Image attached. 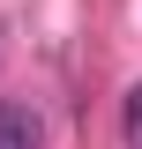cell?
I'll use <instances>...</instances> for the list:
<instances>
[{"label": "cell", "instance_id": "cell-1", "mask_svg": "<svg viewBox=\"0 0 142 149\" xmlns=\"http://www.w3.org/2000/svg\"><path fill=\"white\" fill-rule=\"evenodd\" d=\"M0 149H45V119L15 97H0Z\"/></svg>", "mask_w": 142, "mask_h": 149}, {"label": "cell", "instance_id": "cell-2", "mask_svg": "<svg viewBox=\"0 0 142 149\" xmlns=\"http://www.w3.org/2000/svg\"><path fill=\"white\" fill-rule=\"evenodd\" d=\"M120 134H127V149H142V82L127 90V112H120Z\"/></svg>", "mask_w": 142, "mask_h": 149}]
</instances>
